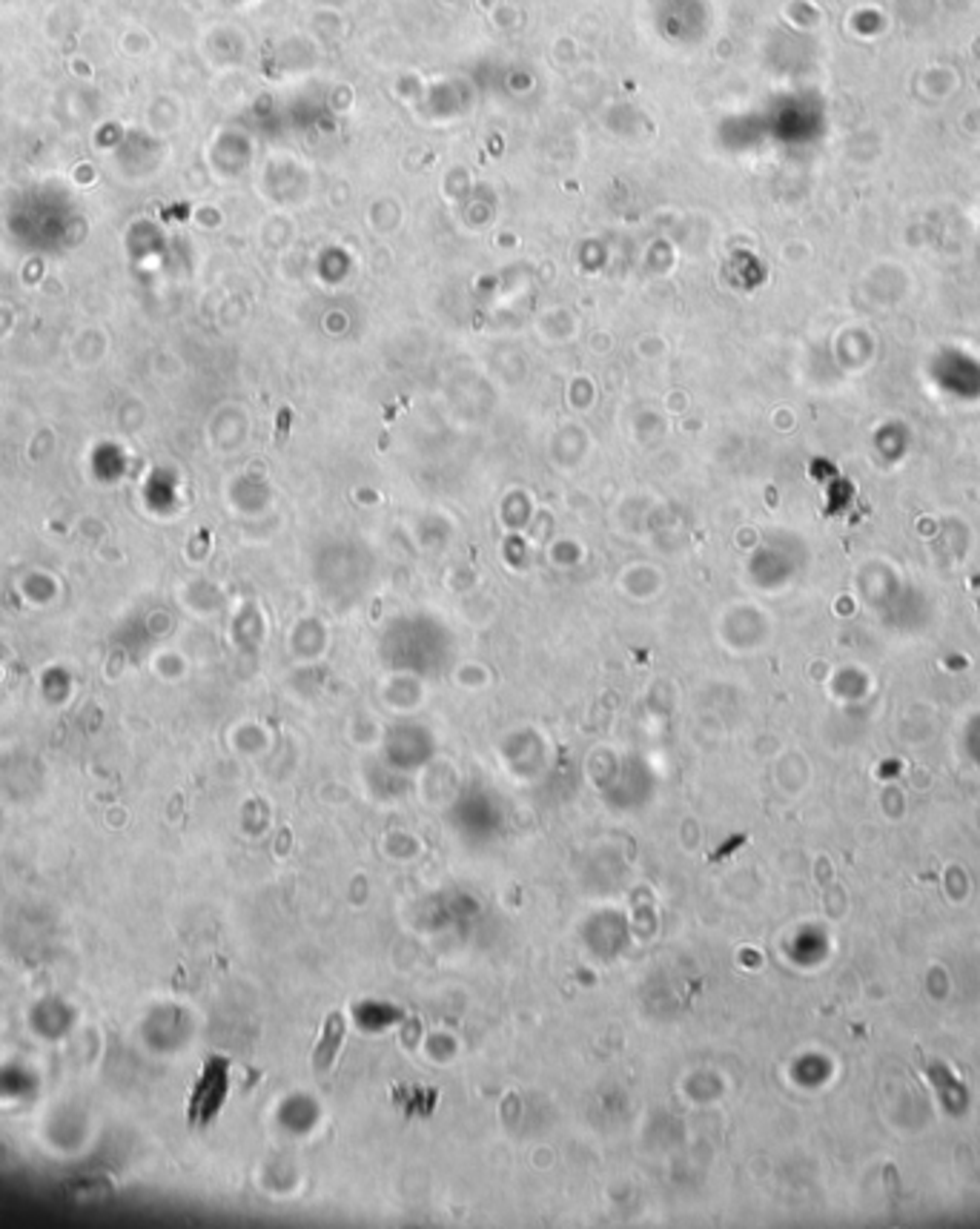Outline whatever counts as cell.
I'll use <instances>...</instances> for the list:
<instances>
[{"mask_svg":"<svg viewBox=\"0 0 980 1229\" xmlns=\"http://www.w3.org/2000/svg\"><path fill=\"white\" fill-rule=\"evenodd\" d=\"M345 1034H347V1021H345V1015H342V1012H333V1015L324 1021L321 1037H318V1043H315V1049H312V1069H315V1075H330V1069L336 1066V1058H339V1052H342Z\"/></svg>","mask_w":980,"mask_h":1229,"instance_id":"1","label":"cell"}]
</instances>
